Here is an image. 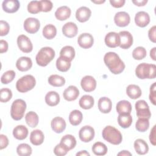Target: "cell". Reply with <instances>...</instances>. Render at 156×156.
<instances>
[{"instance_id": "obj_1", "label": "cell", "mask_w": 156, "mask_h": 156, "mask_svg": "<svg viewBox=\"0 0 156 156\" xmlns=\"http://www.w3.org/2000/svg\"><path fill=\"white\" fill-rule=\"evenodd\" d=\"M104 62L109 70L114 74L121 73L125 68L124 63L114 52H107L104 57Z\"/></svg>"}, {"instance_id": "obj_2", "label": "cell", "mask_w": 156, "mask_h": 156, "mask_svg": "<svg viewBox=\"0 0 156 156\" xmlns=\"http://www.w3.org/2000/svg\"><path fill=\"white\" fill-rule=\"evenodd\" d=\"M102 135L105 140L114 145L119 144L122 140V134L119 130L112 126L105 127L102 130Z\"/></svg>"}, {"instance_id": "obj_3", "label": "cell", "mask_w": 156, "mask_h": 156, "mask_svg": "<svg viewBox=\"0 0 156 156\" xmlns=\"http://www.w3.org/2000/svg\"><path fill=\"white\" fill-rule=\"evenodd\" d=\"M156 66L154 64L142 63L139 64L135 69V74L140 79H155Z\"/></svg>"}, {"instance_id": "obj_4", "label": "cell", "mask_w": 156, "mask_h": 156, "mask_svg": "<svg viewBox=\"0 0 156 156\" xmlns=\"http://www.w3.org/2000/svg\"><path fill=\"white\" fill-rule=\"evenodd\" d=\"M55 55V51L52 48L43 47L40 49L36 55V62L40 66H46L54 59Z\"/></svg>"}, {"instance_id": "obj_5", "label": "cell", "mask_w": 156, "mask_h": 156, "mask_svg": "<svg viewBox=\"0 0 156 156\" xmlns=\"http://www.w3.org/2000/svg\"><path fill=\"white\" fill-rule=\"evenodd\" d=\"M36 84L35 77L27 74L20 78L16 83V90L20 93H26L34 88Z\"/></svg>"}, {"instance_id": "obj_6", "label": "cell", "mask_w": 156, "mask_h": 156, "mask_svg": "<svg viewBox=\"0 0 156 156\" xmlns=\"http://www.w3.org/2000/svg\"><path fill=\"white\" fill-rule=\"evenodd\" d=\"M26 110V103L21 99L15 100L11 106L10 115L12 119L19 121L23 118Z\"/></svg>"}, {"instance_id": "obj_7", "label": "cell", "mask_w": 156, "mask_h": 156, "mask_svg": "<svg viewBox=\"0 0 156 156\" xmlns=\"http://www.w3.org/2000/svg\"><path fill=\"white\" fill-rule=\"evenodd\" d=\"M135 110L138 118H144L149 119L151 113L147 103L144 100H139L135 103Z\"/></svg>"}, {"instance_id": "obj_8", "label": "cell", "mask_w": 156, "mask_h": 156, "mask_svg": "<svg viewBox=\"0 0 156 156\" xmlns=\"http://www.w3.org/2000/svg\"><path fill=\"white\" fill-rule=\"evenodd\" d=\"M17 44L19 49L24 53H29L33 49L30 40L25 35H20L18 37Z\"/></svg>"}, {"instance_id": "obj_9", "label": "cell", "mask_w": 156, "mask_h": 156, "mask_svg": "<svg viewBox=\"0 0 156 156\" xmlns=\"http://www.w3.org/2000/svg\"><path fill=\"white\" fill-rule=\"evenodd\" d=\"M40 27V23L37 18L29 17L24 22V29L29 34H35L38 32Z\"/></svg>"}, {"instance_id": "obj_10", "label": "cell", "mask_w": 156, "mask_h": 156, "mask_svg": "<svg viewBox=\"0 0 156 156\" xmlns=\"http://www.w3.org/2000/svg\"><path fill=\"white\" fill-rule=\"evenodd\" d=\"M94 129L90 126H85L82 127L79 132V138L84 143L91 141L94 138Z\"/></svg>"}, {"instance_id": "obj_11", "label": "cell", "mask_w": 156, "mask_h": 156, "mask_svg": "<svg viewBox=\"0 0 156 156\" xmlns=\"http://www.w3.org/2000/svg\"><path fill=\"white\" fill-rule=\"evenodd\" d=\"M118 34L120 37L119 47L124 49H129L133 44V40L132 35L126 30L121 31Z\"/></svg>"}, {"instance_id": "obj_12", "label": "cell", "mask_w": 156, "mask_h": 156, "mask_svg": "<svg viewBox=\"0 0 156 156\" xmlns=\"http://www.w3.org/2000/svg\"><path fill=\"white\" fill-rule=\"evenodd\" d=\"M96 80L91 76H85L80 81L81 87L86 92L94 91L96 89Z\"/></svg>"}, {"instance_id": "obj_13", "label": "cell", "mask_w": 156, "mask_h": 156, "mask_svg": "<svg viewBox=\"0 0 156 156\" xmlns=\"http://www.w3.org/2000/svg\"><path fill=\"white\" fill-rule=\"evenodd\" d=\"M105 44L111 48H116L120 45V37L118 34L115 32H110L105 37Z\"/></svg>"}, {"instance_id": "obj_14", "label": "cell", "mask_w": 156, "mask_h": 156, "mask_svg": "<svg viewBox=\"0 0 156 156\" xmlns=\"http://www.w3.org/2000/svg\"><path fill=\"white\" fill-rule=\"evenodd\" d=\"M77 43L82 48L88 49L93 46L94 38L90 34L83 33L79 36L77 38Z\"/></svg>"}, {"instance_id": "obj_15", "label": "cell", "mask_w": 156, "mask_h": 156, "mask_svg": "<svg viewBox=\"0 0 156 156\" xmlns=\"http://www.w3.org/2000/svg\"><path fill=\"white\" fill-rule=\"evenodd\" d=\"M114 21L116 25L119 27H126L130 23V17L129 13L126 12H119L115 14Z\"/></svg>"}, {"instance_id": "obj_16", "label": "cell", "mask_w": 156, "mask_h": 156, "mask_svg": "<svg viewBox=\"0 0 156 156\" xmlns=\"http://www.w3.org/2000/svg\"><path fill=\"white\" fill-rule=\"evenodd\" d=\"M66 122L63 118L60 116L54 118L51 122V126L54 132L57 133L63 132L66 128Z\"/></svg>"}, {"instance_id": "obj_17", "label": "cell", "mask_w": 156, "mask_h": 156, "mask_svg": "<svg viewBox=\"0 0 156 156\" xmlns=\"http://www.w3.org/2000/svg\"><path fill=\"white\" fill-rule=\"evenodd\" d=\"M20 7L18 0H5L2 3V7L4 12L12 13L17 12Z\"/></svg>"}, {"instance_id": "obj_18", "label": "cell", "mask_w": 156, "mask_h": 156, "mask_svg": "<svg viewBox=\"0 0 156 156\" xmlns=\"http://www.w3.org/2000/svg\"><path fill=\"white\" fill-rule=\"evenodd\" d=\"M150 22L149 14L144 11H140L136 13L135 16V23L136 26L140 27L147 26Z\"/></svg>"}, {"instance_id": "obj_19", "label": "cell", "mask_w": 156, "mask_h": 156, "mask_svg": "<svg viewBox=\"0 0 156 156\" xmlns=\"http://www.w3.org/2000/svg\"><path fill=\"white\" fill-rule=\"evenodd\" d=\"M63 34L68 38H73L76 36L78 32L77 25L73 22H68L62 27Z\"/></svg>"}, {"instance_id": "obj_20", "label": "cell", "mask_w": 156, "mask_h": 156, "mask_svg": "<svg viewBox=\"0 0 156 156\" xmlns=\"http://www.w3.org/2000/svg\"><path fill=\"white\" fill-rule=\"evenodd\" d=\"M91 15V10L87 7L82 6L79 7L76 12V18L80 23L87 21Z\"/></svg>"}, {"instance_id": "obj_21", "label": "cell", "mask_w": 156, "mask_h": 156, "mask_svg": "<svg viewBox=\"0 0 156 156\" xmlns=\"http://www.w3.org/2000/svg\"><path fill=\"white\" fill-rule=\"evenodd\" d=\"M79 95V89L74 85H70L66 88L63 93V96L64 99L68 101H73L76 100Z\"/></svg>"}, {"instance_id": "obj_22", "label": "cell", "mask_w": 156, "mask_h": 156, "mask_svg": "<svg viewBox=\"0 0 156 156\" xmlns=\"http://www.w3.org/2000/svg\"><path fill=\"white\" fill-rule=\"evenodd\" d=\"M32 66V60L27 57H21L16 62V67L20 71H27Z\"/></svg>"}, {"instance_id": "obj_23", "label": "cell", "mask_w": 156, "mask_h": 156, "mask_svg": "<svg viewBox=\"0 0 156 156\" xmlns=\"http://www.w3.org/2000/svg\"><path fill=\"white\" fill-rule=\"evenodd\" d=\"M98 108L103 113H108L112 107V102L107 97H102L98 101Z\"/></svg>"}, {"instance_id": "obj_24", "label": "cell", "mask_w": 156, "mask_h": 156, "mask_svg": "<svg viewBox=\"0 0 156 156\" xmlns=\"http://www.w3.org/2000/svg\"><path fill=\"white\" fill-rule=\"evenodd\" d=\"M44 139V136L43 132L39 129L32 130L30 135V141L35 146H39L41 144Z\"/></svg>"}, {"instance_id": "obj_25", "label": "cell", "mask_w": 156, "mask_h": 156, "mask_svg": "<svg viewBox=\"0 0 156 156\" xmlns=\"http://www.w3.org/2000/svg\"><path fill=\"white\" fill-rule=\"evenodd\" d=\"M67 151H69L75 147L76 145V140L75 137L70 134L63 136L60 140V143Z\"/></svg>"}, {"instance_id": "obj_26", "label": "cell", "mask_w": 156, "mask_h": 156, "mask_svg": "<svg viewBox=\"0 0 156 156\" xmlns=\"http://www.w3.org/2000/svg\"><path fill=\"white\" fill-rule=\"evenodd\" d=\"M71 13V11L70 8L68 6L63 5L58 7L56 10L55 12V16L58 20L64 21L69 18Z\"/></svg>"}, {"instance_id": "obj_27", "label": "cell", "mask_w": 156, "mask_h": 156, "mask_svg": "<svg viewBox=\"0 0 156 156\" xmlns=\"http://www.w3.org/2000/svg\"><path fill=\"white\" fill-rule=\"evenodd\" d=\"M134 148L136 152L139 155H144L149 151L147 143L143 139H136L134 141Z\"/></svg>"}, {"instance_id": "obj_28", "label": "cell", "mask_w": 156, "mask_h": 156, "mask_svg": "<svg viewBox=\"0 0 156 156\" xmlns=\"http://www.w3.org/2000/svg\"><path fill=\"white\" fill-rule=\"evenodd\" d=\"M116 110L118 114H130L132 105L128 101L122 100L117 103Z\"/></svg>"}, {"instance_id": "obj_29", "label": "cell", "mask_w": 156, "mask_h": 156, "mask_svg": "<svg viewBox=\"0 0 156 156\" xmlns=\"http://www.w3.org/2000/svg\"><path fill=\"white\" fill-rule=\"evenodd\" d=\"M13 135L17 140H24L28 135V129L25 126L18 125L13 129Z\"/></svg>"}, {"instance_id": "obj_30", "label": "cell", "mask_w": 156, "mask_h": 156, "mask_svg": "<svg viewBox=\"0 0 156 156\" xmlns=\"http://www.w3.org/2000/svg\"><path fill=\"white\" fill-rule=\"evenodd\" d=\"M126 93L130 98L136 99L141 96L142 91L139 86L135 84H130L126 88Z\"/></svg>"}, {"instance_id": "obj_31", "label": "cell", "mask_w": 156, "mask_h": 156, "mask_svg": "<svg viewBox=\"0 0 156 156\" xmlns=\"http://www.w3.org/2000/svg\"><path fill=\"white\" fill-rule=\"evenodd\" d=\"M45 102L47 105L51 107L57 105L60 102V96L58 93L54 91L48 92L45 96Z\"/></svg>"}, {"instance_id": "obj_32", "label": "cell", "mask_w": 156, "mask_h": 156, "mask_svg": "<svg viewBox=\"0 0 156 156\" xmlns=\"http://www.w3.org/2000/svg\"><path fill=\"white\" fill-rule=\"evenodd\" d=\"M79 104L80 107L85 110L91 108L94 104V98L90 95H83L79 99Z\"/></svg>"}, {"instance_id": "obj_33", "label": "cell", "mask_w": 156, "mask_h": 156, "mask_svg": "<svg viewBox=\"0 0 156 156\" xmlns=\"http://www.w3.org/2000/svg\"><path fill=\"white\" fill-rule=\"evenodd\" d=\"M71 65V62L63 57L60 56L56 60V67L61 72H66L68 71Z\"/></svg>"}, {"instance_id": "obj_34", "label": "cell", "mask_w": 156, "mask_h": 156, "mask_svg": "<svg viewBox=\"0 0 156 156\" xmlns=\"http://www.w3.org/2000/svg\"><path fill=\"white\" fill-rule=\"evenodd\" d=\"M83 119V115L80 111L78 110H74L71 112L69 115V121L73 126L79 125Z\"/></svg>"}, {"instance_id": "obj_35", "label": "cell", "mask_w": 156, "mask_h": 156, "mask_svg": "<svg viewBox=\"0 0 156 156\" xmlns=\"http://www.w3.org/2000/svg\"><path fill=\"white\" fill-rule=\"evenodd\" d=\"M118 122L122 128H128L132 123V117L130 114H119Z\"/></svg>"}, {"instance_id": "obj_36", "label": "cell", "mask_w": 156, "mask_h": 156, "mask_svg": "<svg viewBox=\"0 0 156 156\" xmlns=\"http://www.w3.org/2000/svg\"><path fill=\"white\" fill-rule=\"evenodd\" d=\"M25 120L27 124L29 127L34 128L37 127V126L38 125L39 118L38 115L35 112L30 111L26 113L25 116Z\"/></svg>"}, {"instance_id": "obj_37", "label": "cell", "mask_w": 156, "mask_h": 156, "mask_svg": "<svg viewBox=\"0 0 156 156\" xmlns=\"http://www.w3.org/2000/svg\"><path fill=\"white\" fill-rule=\"evenodd\" d=\"M43 35L48 40L54 38L57 34V29L55 26L51 24L46 25L43 29Z\"/></svg>"}, {"instance_id": "obj_38", "label": "cell", "mask_w": 156, "mask_h": 156, "mask_svg": "<svg viewBox=\"0 0 156 156\" xmlns=\"http://www.w3.org/2000/svg\"><path fill=\"white\" fill-rule=\"evenodd\" d=\"M48 83L55 87H60L65 85V79L63 77L57 75V74H52L51 75L48 79Z\"/></svg>"}, {"instance_id": "obj_39", "label": "cell", "mask_w": 156, "mask_h": 156, "mask_svg": "<svg viewBox=\"0 0 156 156\" xmlns=\"http://www.w3.org/2000/svg\"><path fill=\"white\" fill-rule=\"evenodd\" d=\"M60 56L63 57L71 62L75 57V50L71 46H65L62 48L60 52Z\"/></svg>"}, {"instance_id": "obj_40", "label": "cell", "mask_w": 156, "mask_h": 156, "mask_svg": "<svg viewBox=\"0 0 156 156\" xmlns=\"http://www.w3.org/2000/svg\"><path fill=\"white\" fill-rule=\"evenodd\" d=\"M92 151L96 155H104L107 154L108 149L106 145L102 142H96L92 146Z\"/></svg>"}, {"instance_id": "obj_41", "label": "cell", "mask_w": 156, "mask_h": 156, "mask_svg": "<svg viewBox=\"0 0 156 156\" xmlns=\"http://www.w3.org/2000/svg\"><path fill=\"white\" fill-rule=\"evenodd\" d=\"M149 127V119L141 118H138L135 123L136 129L140 132H146Z\"/></svg>"}, {"instance_id": "obj_42", "label": "cell", "mask_w": 156, "mask_h": 156, "mask_svg": "<svg viewBox=\"0 0 156 156\" xmlns=\"http://www.w3.org/2000/svg\"><path fill=\"white\" fill-rule=\"evenodd\" d=\"M18 155L20 156H29L32 154V147L26 143H21L19 144L16 148Z\"/></svg>"}, {"instance_id": "obj_43", "label": "cell", "mask_w": 156, "mask_h": 156, "mask_svg": "<svg viewBox=\"0 0 156 156\" xmlns=\"http://www.w3.org/2000/svg\"><path fill=\"white\" fill-rule=\"evenodd\" d=\"M146 50L144 47L138 46L133 49L132 51V57L134 59L140 60L144 58L146 56Z\"/></svg>"}, {"instance_id": "obj_44", "label": "cell", "mask_w": 156, "mask_h": 156, "mask_svg": "<svg viewBox=\"0 0 156 156\" xmlns=\"http://www.w3.org/2000/svg\"><path fill=\"white\" fill-rule=\"evenodd\" d=\"M27 11L32 14H36L41 12L40 1H32L27 5Z\"/></svg>"}, {"instance_id": "obj_45", "label": "cell", "mask_w": 156, "mask_h": 156, "mask_svg": "<svg viewBox=\"0 0 156 156\" xmlns=\"http://www.w3.org/2000/svg\"><path fill=\"white\" fill-rule=\"evenodd\" d=\"M15 77V71L13 70H9L3 73L1 78V82L3 84H8L14 79Z\"/></svg>"}, {"instance_id": "obj_46", "label": "cell", "mask_w": 156, "mask_h": 156, "mask_svg": "<svg viewBox=\"0 0 156 156\" xmlns=\"http://www.w3.org/2000/svg\"><path fill=\"white\" fill-rule=\"evenodd\" d=\"M12 97V92L11 90L5 88L0 90V101L1 102H7L11 99Z\"/></svg>"}, {"instance_id": "obj_47", "label": "cell", "mask_w": 156, "mask_h": 156, "mask_svg": "<svg viewBox=\"0 0 156 156\" xmlns=\"http://www.w3.org/2000/svg\"><path fill=\"white\" fill-rule=\"evenodd\" d=\"M40 3L41 7V12H48L51 10L53 7L52 2L48 0H41L40 1Z\"/></svg>"}, {"instance_id": "obj_48", "label": "cell", "mask_w": 156, "mask_h": 156, "mask_svg": "<svg viewBox=\"0 0 156 156\" xmlns=\"http://www.w3.org/2000/svg\"><path fill=\"white\" fill-rule=\"evenodd\" d=\"M10 30V26L7 22L1 20L0 21V35L5 36L8 34Z\"/></svg>"}, {"instance_id": "obj_49", "label": "cell", "mask_w": 156, "mask_h": 156, "mask_svg": "<svg viewBox=\"0 0 156 156\" xmlns=\"http://www.w3.org/2000/svg\"><path fill=\"white\" fill-rule=\"evenodd\" d=\"M67 151L60 143L57 144L54 149V153L57 156H63L68 153Z\"/></svg>"}, {"instance_id": "obj_50", "label": "cell", "mask_w": 156, "mask_h": 156, "mask_svg": "<svg viewBox=\"0 0 156 156\" xmlns=\"http://www.w3.org/2000/svg\"><path fill=\"white\" fill-rule=\"evenodd\" d=\"M155 87H156V82H154L150 87V93H149V100L154 105L156 104Z\"/></svg>"}, {"instance_id": "obj_51", "label": "cell", "mask_w": 156, "mask_h": 156, "mask_svg": "<svg viewBox=\"0 0 156 156\" xmlns=\"http://www.w3.org/2000/svg\"><path fill=\"white\" fill-rule=\"evenodd\" d=\"M155 32H156V26H154L151 27L148 31V37L149 40L153 42H156V36H155Z\"/></svg>"}, {"instance_id": "obj_52", "label": "cell", "mask_w": 156, "mask_h": 156, "mask_svg": "<svg viewBox=\"0 0 156 156\" xmlns=\"http://www.w3.org/2000/svg\"><path fill=\"white\" fill-rule=\"evenodd\" d=\"M9 144V140L7 137L3 135H0V149L2 150L4 148H5Z\"/></svg>"}, {"instance_id": "obj_53", "label": "cell", "mask_w": 156, "mask_h": 156, "mask_svg": "<svg viewBox=\"0 0 156 156\" xmlns=\"http://www.w3.org/2000/svg\"><path fill=\"white\" fill-rule=\"evenodd\" d=\"M155 126H154L152 128L150 134H149V140L151 143L154 145L155 146L156 145V139H155Z\"/></svg>"}, {"instance_id": "obj_54", "label": "cell", "mask_w": 156, "mask_h": 156, "mask_svg": "<svg viewBox=\"0 0 156 156\" xmlns=\"http://www.w3.org/2000/svg\"><path fill=\"white\" fill-rule=\"evenodd\" d=\"M125 0H110V3L111 5L115 8H120L122 7L125 4Z\"/></svg>"}, {"instance_id": "obj_55", "label": "cell", "mask_w": 156, "mask_h": 156, "mask_svg": "<svg viewBox=\"0 0 156 156\" xmlns=\"http://www.w3.org/2000/svg\"><path fill=\"white\" fill-rule=\"evenodd\" d=\"M8 43L4 40H1L0 41V52L1 54L5 52L8 50Z\"/></svg>"}, {"instance_id": "obj_56", "label": "cell", "mask_w": 156, "mask_h": 156, "mask_svg": "<svg viewBox=\"0 0 156 156\" xmlns=\"http://www.w3.org/2000/svg\"><path fill=\"white\" fill-rule=\"evenodd\" d=\"M132 2L135 5H137L138 7H141V6H144L145 5L147 2V0H133Z\"/></svg>"}, {"instance_id": "obj_57", "label": "cell", "mask_w": 156, "mask_h": 156, "mask_svg": "<svg viewBox=\"0 0 156 156\" xmlns=\"http://www.w3.org/2000/svg\"><path fill=\"white\" fill-rule=\"evenodd\" d=\"M155 53H156V48L154 47L153 48L151 51H150V57L151 58L155 61L156 60V57H155Z\"/></svg>"}, {"instance_id": "obj_58", "label": "cell", "mask_w": 156, "mask_h": 156, "mask_svg": "<svg viewBox=\"0 0 156 156\" xmlns=\"http://www.w3.org/2000/svg\"><path fill=\"white\" fill-rule=\"evenodd\" d=\"M77 156H90V154L85 150L81 151L76 154Z\"/></svg>"}, {"instance_id": "obj_59", "label": "cell", "mask_w": 156, "mask_h": 156, "mask_svg": "<svg viewBox=\"0 0 156 156\" xmlns=\"http://www.w3.org/2000/svg\"><path fill=\"white\" fill-rule=\"evenodd\" d=\"M117 155L118 156H119V155H121V156H123V155H127V156L129 155V156H130V155H132V154L129 151H128L124 150V151H122L119 152Z\"/></svg>"}, {"instance_id": "obj_60", "label": "cell", "mask_w": 156, "mask_h": 156, "mask_svg": "<svg viewBox=\"0 0 156 156\" xmlns=\"http://www.w3.org/2000/svg\"><path fill=\"white\" fill-rule=\"evenodd\" d=\"M91 2L95 3V4H102V3H104L105 2V1H91Z\"/></svg>"}]
</instances>
